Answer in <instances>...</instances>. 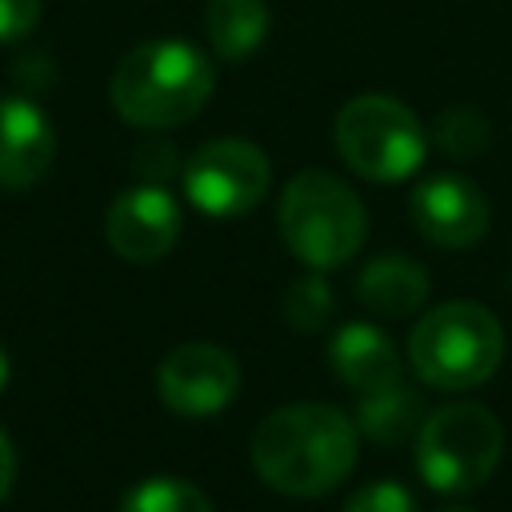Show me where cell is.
Returning <instances> with one entry per match:
<instances>
[{
	"mask_svg": "<svg viewBox=\"0 0 512 512\" xmlns=\"http://www.w3.org/2000/svg\"><path fill=\"white\" fill-rule=\"evenodd\" d=\"M356 464V424L332 404H288L260 420L252 436L256 476L296 500L332 492Z\"/></svg>",
	"mask_w": 512,
	"mask_h": 512,
	"instance_id": "6da1fadb",
	"label": "cell"
},
{
	"mask_svg": "<svg viewBox=\"0 0 512 512\" xmlns=\"http://www.w3.org/2000/svg\"><path fill=\"white\" fill-rule=\"evenodd\" d=\"M216 88L212 60L188 40H144L112 72L108 96L136 128H176L192 120Z\"/></svg>",
	"mask_w": 512,
	"mask_h": 512,
	"instance_id": "7a4b0ae2",
	"label": "cell"
},
{
	"mask_svg": "<svg viewBox=\"0 0 512 512\" xmlns=\"http://www.w3.org/2000/svg\"><path fill=\"white\" fill-rule=\"evenodd\" d=\"M412 372L440 392H468L504 360V328L500 320L472 300H448L428 308L408 336Z\"/></svg>",
	"mask_w": 512,
	"mask_h": 512,
	"instance_id": "3957f363",
	"label": "cell"
},
{
	"mask_svg": "<svg viewBox=\"0 0 512 512\" xmlns=\"http://www.w3.org/2000/svg\"><path fill=\"white\" fill-rule=\"evenodd\" d=\"M276 224L284 248L312 272H332L348 264L368 236V216L360 196L340 176L316 168L288 180Z\"/></svg>",
	"mask_w": 512,
	"mask_h": 512,
	"instance_id": "277c9868",
	"label": "cell"
},
{
	"mask_svg": "<svg viewBox=\"0 0 512 512\" xmlns=\"http://www.w3.org/2000/svg\"><path fill=\"white\" fill-rule=\"evenodd\" d=\"M504 456V428L484 404H440L416 432V468L428 488L464 496L480 488Z\"/></svg>",
	"mask_w": 512,
	"mask_h": 512,
	"instance_id": "5b68a950",
	"label": "cell"
},
{
	"mask_svg": "<svg viewBox=\"0 0 512 512\" xmlns=\"http://www.w3.org/2000/svg\"><path fill=\"white\" fill-rule=\"evenodd\" d=\"M336 152L364 180H404L428 156V132L408 104L384 92L348 100L336 116Z\"/></svg>",
	"mask_w": 512,
	"mask_h": 512,
	"instance_id": "8992f818",
	"label": "cell"
},
{
	"mask_svg": "<svg viewBox=\"0 0 512 512\" xmlns=\"http://www.w3.org/2000/svg\"><path fill=\"white\" fill-rule=\"evenodd\" d=\"M272 180V164L260 144L224 136L208 140L184 164V192L204 216H244L252 212Z\"/></svg>",
	"mask_w": 512,
	"mask_h": 512,
	"instance_id": "52a82bcc",
	"label": "cell"
},
{
	"mask_svg": "<svg viewBox=\"0 0 512 512\" xmlns=\"http://www.w3.org/2000/svg\"><path fill=\"white\" fill-rule=\"evenodd\" d=\"M156 392L164 408L180 416H212L228 408L240 392V364L220 344H180L156 368Z\"/></svg>",
	"mask_w": 512,
	"mask_h": 512,
	"instance_id": "ba28073f",
	"label": "cell"
},
{
	"mask_svg": "<svg viewBox=\"0 0 512 512\" xmlns=\"http://www.w3.org/2000/svg\"><path fill=\"white\" fill-rule=\"evenodd\" d=\"M180 208L160 184H136L120 192L104 216V236L116 256L132 264H152L180 240Z\"/></svg>",
	"mask_w": 512,
	"mask_h": 512,
	"instance_id": "9c48e42d",
	"label": "cell"
},
{
	"mask_svg": "<svg viewBox=\"0 0 512 512\" xmlns=\"http://www.w3.org/2000/svg\"><path fill=\"white\" fill-rule=\"evenodd\" d=\"M412 224L440 248H468L488 232V200L460 172H436L412 188Z\"/></svg>",
	"mask_w": 512,
	"mask_h": 512,
	"instance_id": "30bf717a",
	"label": "cell"
},
{
	"mask_svg": "<svg viewBox=\"0 0 512 512\" xmlns=\"http://www.w3.org/2000/svg\"><path fill=\"white\" fill-rule=\"evenodd\" d=\"M56 156L52 120L24 96L0 100V188H32Z\"/></svg>",
	"mask_w": 512,
	"mask_h": 512,
	"instance_id": "8fae6325",
	"label": "cell"
},
{
	"mask_svg": "<svg viewBox=\"0 0 512 512\" xmlns=\"http://www.w3.org/2000/svg\"><path fill=\"white\" fill-rule=\"evenodd\" d=\"M328 360L336 376L356 392H372L380 384L400 380V352L372 324H344L328 344Z\"/></svg>",
	"mask_w": 512,
	"mask_h": 512,
	"instance_id": "7c38bea8",
	"label": "cell"
},
{
	"mask_svg": "<svg viewBox=\"0 0 512 512\" xmlns=\"http://www.w3.org/2000/svg\"><path fill=\"white\" fill-rule=\"evenodd\" d=\"M356 296L380 316H408L428 300V272L408 256H376L356 276Z\"/></svg>",
	"mask_w": 512,
	"mask_h": 512,
	"instance_id": "4fadbf2b",
	"label": "cell"
},
{
	"mask_svg": "<svg viewBox=\"0 0 512 512\" xmlns=\"http://www.w3.org/2000/svg\"><path fill=\"white\" fill-rule=\"evenodd\" d=\"M420 424H424L420 396L404 380L360 392L356 400V432H364L376 444H404L412 432H420Z\"/></svg>",
	"mask_w": 512,
	"mask_h": 512,
	"instance_id": "5bb4252c",
	"label": "cell"
},
{
	"mask_svg": "<svg viewBox=\"0 0 512 512\" xmlns=\"http://www.w3.org/2000/svg\"><path fill=\"white\" fill-rule=\"evenodd\" d=\"M268 24L272 20H268L264 0H208V12H204L208 40H212L216 56H224V60L252 56L264 44Z\"/></svg>",
	"mask_w": 512,
	"mask_h": 512,
	"instance_id": "9a60e30c",
	"label": "cell"
},
{
	"mask_svg": "<svg viewBox=\"0 0 512 512\" xmlns=\"http://www.w3.org/2000/svg\"><path fill=\"white\" fill-rule=\"evenodd\" d=\"M120 512H216V504L180 476H152L124 492Z\"/></svg>",
	"mask_w": 512,
	"mask_h": 512,
	"instance_id": "2e32d148",
	"label": "cell"
},
{
	"mask_svg": "<svg viewBox=\"0 0 512 512\" xmlns=\"http://www.w3.org/2000/svg\"><path fill=\"white\" fill-rule=\"evenodd\" d=\"M332 312H336V296H332L328 280L312 268L300 280H292V288L284 292V316L300 332H320L332 320Z\"/></svg>",
	"mask_w": 512,
	"mask_h": 512,
	"instance_id": "e0dca14e",
	"label": "cell"
},
{
	"mask_svg": "<svg viewBox=\"0 0 512 512\" xmlns=\"http://www.w3.org/2000/svg\"><path fill=\"white\" fill-rule=\"evenodd\" d=\"M432 144L456 160L480 156L488 148V120L476 108H444L432 124Z\"/></svg>",
	"mask_w": 512,
	"mask_h": 512,
	"instance_id": "ac0fdd59",
	"label": "cell"
},
{
	"mask_svg": "<svg viewBox=\"0 0 512 512\" xmlns=\"http://www.w3.org/2000/svg\"><path fill=\"white\" fill-rule=\"evenodd\" d=\"M340 512H420V508H416V500H412V492H408L404 484H396V480H376V484L352 492Z\"/></svg>",
	"mask_w": 512,
	"mask_h": 512,
	"instance_id": "d6986e66",
	"label": "cell"
},
{
	"mask_svg": "<svg viewBox=\"0 0 512 512\" xmlns=\"http://www.w3.org/2000/svg\"><path fill=\"white\" fill-rule=\"evenodd\" d=\"M132 164H136V172H140L148 184H156V180H164V176H172V172L180 168V156H176V148H172L168 140H144V144L136 148Z\"/></svg>",
	"mask_w": 512,
	"mask_h": 512,
	"instance_id": "ffe728a7",
	"label": "cell"
},
{
	"mask_svg": "<svg viewBox=\"0 0 512 512\" xmlns=\"http://www.w3.org/2000/svg\"><path fill=\"white\" fill-rule=\"evenodd\" d=\"M40 20V0H0V44L28 36Z\"/></svg>",
	"mask_w": 512,
	"mask_h": 512,
	"instance_id": "44dd1931",
	"label": "cell"
},
{
	"mask_svg": "<svg viewBox=\"0 0 512 512\" xmlns=\"http://www.w3.org/2000/svg\"><path fill=\"white\" fill-rule=\"evenodd\" d=\"M12 480H16V448H12L8 432L0 428V500L12 492Z\"/></svg>",
	"mask_w": 512,
	"mask_h": 512,
	"instance_id": "7402d4cb",
	"label": "cell"
},
{
	"mask_svg": "<svg viewBox=\"0 0 512 512\" xmlns=\"http://www.w3.org/2000/svg\"><path fill=\"white\" fill-rule=\"evenodd\" d=\"M4 384H8V352L0 348V392H4Z\"/></svg>",
	"mask_w": 512,
	"mask_h": 512,
	"instance_id": "603a6c76",
	"label": "cell"
},
{
	"mask_svg": "<svg viewBox=\"0 0 512 512\" xmlns=\"http://www.w3.org/2000/svg\"><path fill=\"white\" fill-rule=\"evenodd\" d=\"M440 512H472V508H464V504H444Z\"/></svg>",
	"mask_w": 512,
	"mask_h": 512,
	"instance_id": "cb8c5ba5",
	"label": "cell"
}]
</instances>
